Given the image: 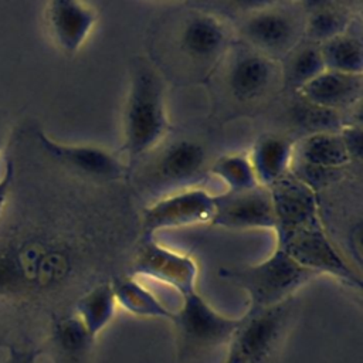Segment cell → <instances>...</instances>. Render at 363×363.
<instances>
[{
  "mask_svg": "<svg viewBox=\"0 0 363 363\" xmlns=\"http://www.w3.org/2000/svg\"><path fill=\"white\" fill-rule=\"evenodd\" d=\"M74 267V248L60 237L31 231L6 238L0 241V296L52 291Z\"/></svg>",
  "mask_w": 363,
  "mask_h": 363,
  "instance_id": "obj_1",
  "label": "cell"
},
{
  "mask_svg": "<svg viewBox=\"0 0 363 363\" xmlns=\"http://www.w3.org/2000/svg\"><path fill=\"white\" fill-rule=\"evenodd\" d=\"M122 128L119 153L128 169L156 149L169 129L162 78L143 60H138L130 72Z\"/></svg>",
  "mask_w": 363,
  "mask_h": 363,
  "instance_id": "obj_2",
  "label": "cell"
},
{
  "mask_svg": "<svg viewBox=\"0 0 363 363\" xmlns=\"http://www.w3.org/2000/svg\"><path fill=\"white\" fill-rule=\"evenodd\" d=\"M218 275L247 294L250 311L284 303L292 299L298 289L318 277L296 264L278 247L257 264L225 267L220 269Z\"/></svg>",
  "mask_w": 363,
  "mask_h": 363,
  "instance_id": "obj_3",
  "label": "cell"
},
{
  "mask_svg": "<svg viewBox=\"0 0 363 363\" xmlns=\"http://www.w3.org/2000/svg\"><path fill=\"white\" fill-rule=\"evenodd\" d=\"M182 298L183 302L177 311H173L170 320L183 356L197 354L230 343L241 318H230L217 312L197 289Z\"/></svg>",
  "mask_w": 363,
  "mask_h": 363,
  "instance_id": "obj_4",
  "label": "cell"
},
{
  "mask_svg": "<svg viewBox=\"0 0 363 363\" xmlns=\"http://www.w3.org/2000/svg\"><path fill=\"white\" fill-rule=\"evenodd\" d=\"M277 247L315 275H329L352 288L362 289V272L336 248L322 223L278 238Z\"/></svg>",
  "mask_w": 363,
  "mask_h": 363,
  "instance_id": "obj_5",
  "label": "cell"
},
{
  "mask_svg": "<svg viewBox=\"0 0 363 363\" xmlns=\"http://www.w3.org/2000/svg\"><path fill=\"white\" fill-rule=\"evenodd\" d=\"M303 20L294 10L277 3H261L251 9L241 33L252 50L271 60L289 55L303 37Z\"/></svg>",
  "mask_w": 363,
  "mask_h": 363,
  "instance_id": "obj_6",
  "label": "cell"
},
{
  "mask_svg": "<svg viewBox=\"0 0 363 363\" xmlns=\"http://www.w3.org/2000/svg\"><path fill=\"white\" fill-rule=\"evenodd\" d=\"M292 299L265 309L247 311L228 343L242 363H265L279 346L291 322Z\"/></svg>",
  "mask_w": 363,
  "mask_h": 363,
  "instance_id": "obj_7",
  "label": "cell"
},
{
  "mask_svg": "<svg viewBox=\"0 0 363 363\" xmlns=\"http://www.w3.org/2000/svg\"><path fill=\"white\" fill-rule=\"evenodd\" d=\"M214 216V194L193 187L164 196L142 213V238L172 228L210 224Z\"/></svg>",
  "mask_w": 363,
  "mask_h": 363,
  "instance_id": "obj_8",
  "label": "cell"
},
{
  "mask_svg": "<svg viewBox=\"0 0 363 363\" xmlns=\"http://www.w3.org/2000/svg\"><path fill=\"white\" fill-rule=\"evenodd\" d=\"M34 139L50 160L79 176L102 182H113L126 176L128 167L125 162L105 147L64 143L43 130H35Z\"/></svg>",
  "mask_w": 363,
  "mask_h": 363,
  "instance_id": "obj_9",
  "label": "cell"
},
{
  "mask_svg": "<svg viewBox=\"0 0 363 363\" xmlns=\"http://www.w3.org/2000/svg\"><path fill=\"white\" fill-rule=\"evenodd\" d=\"M132 277H146L164 284L182 296L196 291L199 268L196 261L182 252L162 245L152 238H142L132 261Z\"/></svg>",
  "mask_w": 363,
  "mask_h": 363,
  "instance_id": "obj_10",
  "label": "cell"
},
{
  "mask_svg": "<svg viewBox=\"0 0 363 363\" xmlns=\"http://www.w3.org/2000/svg\"><path fill=\"white\" fill-rule=\"evenodd\" d=\"M268 191L275 217L277 240L322 223L316 191L291 172L268 187Z\"/></svg>",
  "mask_w": 363,
  "mask_h": 363,
  "instance_id": "obj_11",
  "label": "cell"
},
{
  "mask_svg": "<svg viewBox=\"0 0 363 363\" xmlns=\"http://www.w3.org/2000/svg\"><path fill=\"white\" fill-rule=\"evenodd\" d=\"M210 225L227 230H275L271 196L267 187L214 194Z\"/></svg>",
  "mask_w": 363,
  "mask_h": 363,
  "instance_id": "obj_12",
  "label": "cell"
},
{
  "mask_svg": "<svg viewBox=\"0 0 363 363\" xmlns=\"http://www.w3.org/2000/svg\"><path fill=\"white\" fill-rule=\"evenodd\" d=\"M43 18L55 47L65 55H75L89 38L98 11L85 1L52 0L45 4Z\"/></svg>",
  "mask_w": 363,
  "mask_h": 363,
  "instance_id": "obj_13",
  "label": "cell"
},
{
  "mask_svg": "<svg viewBox=\"0 0 363 363\" xmlns=\"http://www.w3.org/2000/svg\"><path fill=\"white\" fill-rule=\"evenodd\" d=\"M278 77L277 61L255 50H242L231 61L227 85L231 95L241 102H252L264 96Z\"/></svg>",
  "mask_w": 363,
  "mask_h": 363,
  "instance_id": "obj_14",
  "label": "cell"
},
{
  "mask_svg": "<svg viewBox=\"0 0 363 363\" xmlns=\"http://www.w3.org/2000/svg\"><path fill=\"white\" fill-rule=\"evenodd\" d=\"M230 44V30L217 16L197 11L186 17L179 31V45L187 57L208 62L220 57Z\"/></svg>",
  "mask_w": 363,
  "mask_h": 363,
  "instance_id": "obj_15",
  "label": "cell"
},
{
  "mask_svg": "<svg viewBox=\"0 0 363 363\" xmlns=\"http://www.w3.org/2000/svg\"><path fill=\"white\" fill-rule=\"evenodd\" d=\"M363 79L362 75L342 74L325 69L316 78L303 85L298 95L301 99L342 112L346 109H354V105H359L362 101Z\"/></svg>",
  "mask_w": 363,
  "mask_h": 363,
  "instance_id": "obj_16",
  "label": "cell"
},
{
  "mask_svg": "<svg viewBox=\"0 0 363 363\" xmlns=\"http://www.w3.org/2000/svg\"><path fill=\"white\" fill-rule=\"evenodd\" d=\"M203 145L190 139L176 140L162 150L153 164V177L159 184H180L200 174L206 164Z\"/></svg>",
  "mask_w": 363,
  "mask_h": 363,
  "instance_id": "obj_17",
  "label": "cell"
},
{
  "mask_svg": "<svg viewBox=\"0 0 363 363\" xmlns=\"http://www.w3.org/2000/svg\"><path fill=\"white\" fill-rule=\"evenodd\" d=\"M295 145L291 139L267 133L261 135L247 155L257 182L262 187H271L291 172Z\"/></svg>",
  "mask_w": 363,
  "mask_h": 363,
  "instance_id": "obj_18",
  "label": "cell"
},
{
  "mask_svg": "<svg viewBox=\"0 0 363 363\" xmlns=\"http://www.w3.org/2000/svg\"><path fill=\"white\" fill-rule=\"evenodd\" d=\"M294 160L326 170H342L350 162L339 132L308 135L295 146Z\"/></svg>",
  "mask_w": 363,
  "mask_h": 363,
  "instance_id": "obj_19",
  "label": "cell"
},
{
  "mask_svg": "<svg viewBox=\"0 0 363 363\" xmlns=\"http://www.w3.org/2000/svg\"><path fill=\"white\" fill-rule=\"evenodd\" d=\"M118 306L139 318L172 319L170 311L150 289L142 285L135 277H118L112 282Z\"/></svg>",
  "mask_w": 363,
  "mask_h": 363,
  "instance_id": "obj_20",
  "label": "cell"
},
{
  "mask_svg": "<svg viewBox=\"0 0 363 363\" xmlns=\"http://www.w3.org/2000/svg\"><path fill=\"white\" fill-rule=\"evenodd\" d=\"M118 303L111 282H104L85 292L75 303L79 318L89 336L95 339L115 318Z\"/></svg>",
  "mask_w": 363,
  "mask_h": 363,
  "instance_id": "obj_21",
  "label": "cell"
},
{
  "mask_svg": "<svg viewBox=\"0 0 363 363\" xmlns=\"http://www.w3.org/2000/svg\"><path fill=\"white\" fill-rule=\"evenodd\" d=\"M303 20V37L311 44H322L343 33L352 24L350 13L337 3H313Z\"/></svg>",
  "mask_w": 363,
  "mask_h": 363,
  "instance_id": "obj_22",
  "label": "cell"
},
{
  "mask_svg": "<svg viewBox=\"0 0 363 363\" xmlns=\"http://www.w3.org/2000/svg\"><path fill=\"white\" fill-rule=\"evenodd\" d=\"M325 69L362 75L363 45L362 40L353 34L343 33L318 45Z\"/></svg>",
  "mask_w": 363,
  "mask_h": 363,
  "instance_id": "obj_23",
  "label": "cell"
},
{
  "mask_svg": "<svg viewBox=\"0 0 363 363\" xmlns=\"http://www.w3.org/2000/svg\"><path fill=\"white\" fill-rule=\"evenodd\" d=\"M210 173L225 184L227 191H242L259 186L251 162L244 153L221 155L211 163Z\"/></svg>",
  "mask_w": 363,
  "mask_h": 363,
  "instance_id": "obj_24",
  "label": "cell"
},
{
  "mask_svg": "<svg viewBox=\"0 0 363 363\" xmlns=\"http://www.w3.org/2000/svg\"><path fill=\"white\" fill-rule=\"evenodd\" d=\"M325 71V65L316 44L308 43L303 47H296L288 60L285 68V82L295 91H299L309 81Z\"/></svg>",
  "mask_w": 363,
  "mask_h": 363,
  "instance_id": "obj_25",
  "label": "cell"
},
{
  "mask_svg": "<svg viewBox=\"0 0 363 363\" xmlns=\"http://www.w3.org/2000/svg\"><path fill=\"white\" fill-rule=\"evenodd\" d=\"M291 115L301 128L309 132V135L337 133L340 128L345 125L343 118L339 112L312 105L301 98L298 104L294 105Z\"/></svg>",
  "mask_w": 363,
  "mask_h": 363,
  "instance_id": "obj_26",
  "label": "cell"
},
{
  "mask_svg": "<svg viewBox=\"0 0 363 363\" xmlns=\"http://www.w3.org/2000/svg\"><path fill=\"white\" fill-rule=\"evenodd\" d=\"M55 337L58 345L69 353L85 350L94 340L75 313L57 322Z\"/></svg>",
  "mask_w": 363,
  "mask_h": 363,
  "instance_id": "obj_27",
  "label": "cell"
},
{
  "mask_svg": "<svg viewBox=\"0 0 363 363\" xmlns=\"http://www.w3.org/2000/svg\"><path fill=\"white\" fill-rule=\"evenodd\" d=\"M339 136L345 146V150L349 156V160H362L363 155V128L359 123H345L340 130Z\"/></svg>",
  "mask_w": 363,
  "mask_h": 363,
  "instance_id": "obj_28",
  "label": "cell"
},
{
  "mask_svg": "<svg viewBox=\"0 0 363 363\" xmlns=\"http://www.w3.org/2000/svg\"><path fill=\"white\" fill-rule=\"evenodd\" d=\"M347 248L350 251L352 265L362 272V221L350 227L347 234Z\"/></svg>",
  "mask_w": 363,
  "mask_h": 363,
  "instance_id": "obj_29",
  "label": "cell"
},
{
  "mask_svg": "<svg viewBox=\"0 0 363 363\" xmlns=\"http://www.w3.org/2000/svg\"><path fill=\"white\" fill-rule=\"evenodd\" d=\"M13 176H14V167L13 163L9 162L6 164V169L3 172V174L0 176V216L3 214L10 191H11V186H13Z\"/></svg>",
  "mask_w": 363,
  "mask_h": 363,
  "instance_id": "obj_30",
  "label": "cell"
},
{
  "mask_svg": "<svg viewBox=\"0 0 363 363\" xmlns=\"http://www.w3.org/2000/svg\"><path fill=\"white\" fill-rule=\"evenodd\" d=\"M4 363H35V354L34 353L16 352Z\"/></svg>",
  "mask_w": 363,
  "mask_h": 363,
  "instance_id": "obj_31",
  "label": "cell"
},
{
  "mask_svg": "<svg viewBox=\"0 0 363 363\" xmlns=\"http://www.w3.org/2000/svg\"><path fill=\"white\" fill-rule=\"evenodd\" d=\"M223 363H242V362L240 360V357H237L233 352H230V350H228L227 357L224 359V362H223Z\"/></svg>",
  "mask_w": 363,
  "mask_h": 363,
  "instance_id": "obj_32",
  "label": "cell"
},
{
  "mask_svg": "<svg viewBox=\"0 0 363 363\" xmlns=\"http://www.w3.org/2000/svg\"><path fill=\"white\" fill-rule=\"evenodd\" d=\"M4 142H6V129H4V123L3 121L0 119V152L4 146Z\"/></svg>",
  "mask_w": 363,
  "mask_h": 363,
  "instance_id": "obj_33",
  "label": "cell"
}]
</instances>
